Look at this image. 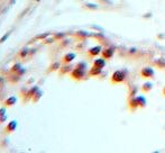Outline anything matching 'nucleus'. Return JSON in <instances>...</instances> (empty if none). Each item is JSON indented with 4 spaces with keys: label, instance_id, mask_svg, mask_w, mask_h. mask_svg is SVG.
Masks as SVG:
<instances>
[{
    "label": "nucleus",
    "instance_id": "a211bd4d",
    "mask_svg": "<svg viewBox=\"0 0 165 153\" xmlns=\"http://www.w3.org/2000/svg\"><path fill=\"white\" fill-rule=\"evenodd\" d=\"M4 115H6V106L0 108V116H4Z\"/></svg>",
    "mask_w": 165,
    "mask_h": 153
},
{
    "label": "nucleus",
    "instance_id": "20e7f679",
    "mask_svg": "<svg viewBox=\"0 0 165 153\" xmlns=\"http://www.w3.org/2000/svg\"><path fill=\"white\" fill-rule=\"evenodd\" d=\"M115 54V50L111 49V47H107V49H102V52H101V56L104 57L106 60H109L111 59Z\"/></svg>",
    "mask_w": 165,
    "mask_h": 153
},
{
    "label": "nucleus",
    "instance_id": "aec40b11",
    "mask_svg": "<svg viewBox=\"0 0 165 153\" xmlns=\"http://www.w3.org/2000/svg\"><path fill=\"white\" fill-rule=\"evenodd\" d=\"M163 93H164V95H165V89H163Z\"/></svg>",
    "mask_w": 165,
    "mask_h": 153
},
{
    "label": "nucleus",
    "instance_id": "9b49d317",
    "mask_svg": "<svg viewBox=\"0 0 165 153\" xmlns=\"http://www.w3.org/2000/svg\"><path fill=\"white\" fill-rule=\"evenodd\" d=\"M40 90V88L37 87V86H34V87H32V88H29L28 89V91H27V98H33L34 97V95H35L37 91Z\"/></svg>",
    "mask_w": 165,
    "mask_h": 153
},
{
    "label": "nucleus",
    "instance_id": "f3484780",
    "mask_svg": "<svg viewBox=\"0 0 165 153\" xmlns=\"http://www.w3.org/2000/svg\"><path fill=\"white\" fill-rule=\"evenodd\" d=\"M28 52H29L28 49H24V50L22 51V53H20V55H22V56H26V55L28 54Z\"/></svg>",
    "mask_w": 165,
    "mask_h": 153
},
{
    "label": "nucleus",
    "instance_id": "6e6552de",
    "mask_svg": "<svg viewBox=\"0 0 165 153\" xmlns=\"http://www.w3.org/2000/svg\"><path fill=\"white\" fill-rule=\"evenodd\" d=\"M16 103H17V98L15 96H10V97H8L7 99H5L4 105L6 107H11V106H14V105H16Z\"/></svg>",
    "mask_w": 165,
    "mask_h": 153
},
{
    "label": "nucleus",
    "instance_id": "2eb2a0df",
    "mask_svg": "<svg viewBox=\"0 0 165 153\" xmlns=\"http://www.w3.org/2000/svg\"><path fill=\"white\" fill-rule=\"evenodd\" d=\"M138 101H139V107H145L146 106V104H147V100L145 99L143 96H138Z\"/></svg>",
    "mask_w": 165,
    "mask_h": 153
},
{
    "label": "nucleus",
    "instance_id": "f03ea898",
    "mask_svg": "<svg viewBox=\"0 0 165 153\" xmlns=\"http://www.w3.org/2000/svg\"><path fill=\"white\" fill-rule=\"evenodd\" d=\"M86 69L79 68V67H75L71 72V77L73 79H75V80H81V79H83L86 77Z\"/></svg>",
    "mask_w": 165,
    "mask_h": 153
},
{
    "label": "nucleus",
    "instance_id": "423d86ee",
    "mask_svg": "<svg viewBox=\"0 0 165 153\" xmlns=\"http://www.w3.org/2000/svg\"><path fill=\"white\" fill-rule=\"evenodd\" d=\"M17 127H18V122L17 121H10L7 124V126H6V131H7L8 133H12L17 129Z\"/></svg>",
    "mask_w": 165,
    "mask_h": 153
},
{
    "label": "nucleus",
    "instance_id": "ddd939ff",
    "mask_svg": "<svg viewBox=\"0 0 165 153\" xmlns=\"http://www.w3.org/2000/svg\"><path fill=\"white\" fill-rule=\"evenodd\" d=\"M101 70H102V69H99V68H96V67H92V68H91V70L89 71V75H91V77H96V75H100Z\"/></svg>",
    "mask_w": 165,
    "mask_h": 153
},
{
    "label": "nucleus",
    "instance_id": "7ed1b4c3",
    "mask_svg": "<svg viewBox=\"0 0 165 153\" xmlns=\"http://www.w3.org/2000/svg\"><path fill=\"white\" fill-rule=\"evenodd\" d=\"M140 75L145 79H151V78H154L155 75V71L151 67H145V68L142 69V71H140Z\"/></svg>",
    "mask_w": 165,
    "mask_h": 153
},
{
    "label": "nucleus",
    "instance_id": "0eeeda50",
    "mask_svg": "<svg viewBox=\"0 0 165 153\" xmlns=\"http://www.w3.org/2000/svg\"><path fill=\"white\" fill-rule=\"evenodd\" d=\"M93 67L99 69H104L106 67V59L104 57H100V59H96L93 61Z\"/></svg>",
    "mask_w": 165,
    "mask_h": 153
},
{
    "label": "nucleus",
    "instance_id": "39448f33",
    "mask_svg": "<svg viewBox=\"0 0 165 153\" xmlns=\"http://www.w3.org/2000/svg\"><path fill=\"white\" fill-rule=\"evenodd\" d=\"M101 52H102V47H101L100 45L93 46V47H91V49H89V50H88V54H89V56H92V57L98 56L99 54H101Z\"/></svg>",
    "mask_w": 165,
    "mask_h": 153
},
{
    "label": "nucleus",
    "instance_id": "f257e3e1",
    "mask_svg": "<svg viewBox=\"0 0 165 153\" xmlns=\"http://www.w3.org/2000/svg\"><path fill=\"white\" fill-rule=\"evenodd\" d=\"M126 80V73L121 70H117L112 73L111 78H110V81L114 85H118V83H122V82Z\"/></svg>",
    "mask_w": 165,
    "mask_h": 153
},
{
    "label": "nucleus",
    "instance_id": "6ab92c4d",
    "mask_svg": "<svg viewBox=\"0 0 165 153\" xmlns=\"http://www.w3.org/2000/svg\"><path fill=\"white\" fill-rule=\"evenodd\" d=\"M8 118V115L6 114V115H4V116H0V123H4L6 119Z\"/></svg>",
    "mask_w": 165,
    "mask_h": 153
},
{
    "label": "nucleus",
    "instance_id": "1a4fd4ad",
    "mask_svg": "<svg viewBox=\"0 0 165 153\" xmlns=\"http://www.w3.org/2000/svg\"><path fill=\"white\" fill-rule=\"evenodd\" d=\"M76 57V55H75V53H73V52H70V53H66L63 56V62L64 63H71L72 61L74 60Z\"/></svg>",
    "mask_w": 165,
    "mask_h": 153
},
{
    "label": "nucleus",
    "instance_id": "4468645a",
    "mask_svg": "<svg viewBox=\"0 0 165 153\" xmlns=\"http://www.w3.org/2000/svg\"><path fill=\"white\" fill-rule=\"evenodd\" d=\"M152 88H153V86H152V83H149V82H147V83H144L143 85V91L144 93H149L152 90Z\"/></svg>",
    "mask_w": 165,
    "mask_h": 153
},
{
    "label": "nucleus",
    "instance_id": "9d476101",
    "mask_svg": "<svg viewBox=\"0 0 165 153\" xmlns=\"http://www.w3.org/2000/svg\"><path fill=\"white\" fill-rule=\"evenodd\" d=\"M128 106H129L130 109H136L137 107H139V101H138V98H137V97H133V98H130L129 103H128Z\"/></svg>",
    "mask_w": 165,
    "mask_h": 153
},
{
    "label": "nucleus",
    "instance_id": "f8f14e48",
    "mask_svg": "<svg viewBox=\"0 0 165 153\" xmlns=\"http://www.w3.org/2000/svg\"><path fill=\"white\" fill-rule=\"evenodd\" d=\"M43 95H44V93L42 91V90H38L37 93L34 95V97L32 98V100H33V103H38L40 100V98L43 97Z\"/></svg>",
    "mask_w": 165,
    "mask_h": 153
},
{
    "label": "nucleus",
    "instance_id": "dca6fc26",
    "mask_svg": "<svg viewBox=\"0 0 165 153\" xmlns=\"http://www.w3.org/2000/svg\"><path fill=\"white\" fill-rule=\"evenodd\" d=\"M23 67L22 65H20V64H14V65H12V68H11V71L12 72H16V73H17L18 71H19V70H20V69H22Z\"/></svg>",
    "mask_w": 165,
    "mask_h": 153
}]
</instances>
